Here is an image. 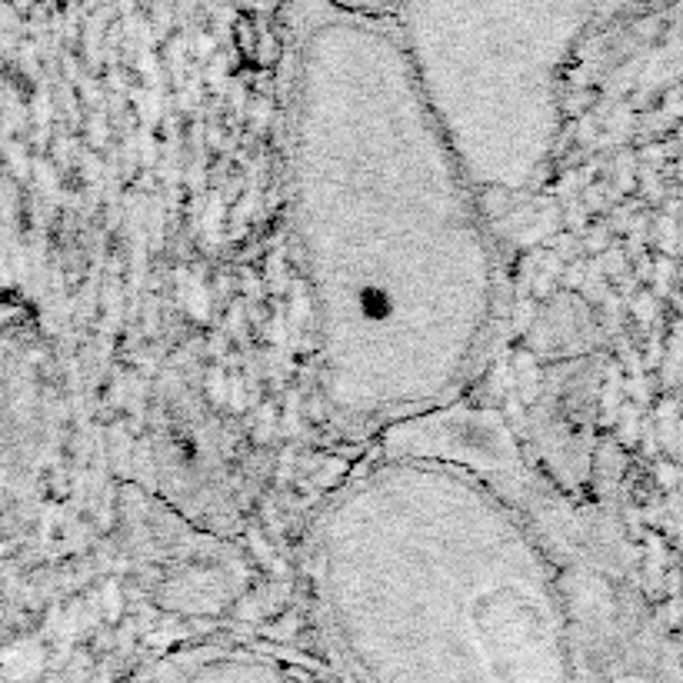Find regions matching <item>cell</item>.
Wrapping results in <instances>:
<instances>
[{
    "mask_svg": "<svg viewBox=\"0 0 683 683\" xmlns=\"http://www.w3.org/2000/svg\"><path fill=\"white\" fill-rule=\"evenodd\" d=\"M291 221L327 401L397 423L460 391L490 337L497 261L477 183L393 17L287 0Z\"/></svg>",
    "mask_w": 683,
    "mask_h": 683,
    "instance_id": "cell-1",
    "label": "cell"
},
{
    "mask_svg": "<svg viewBox=\"0 0 683 683\" xmlns=\"http://www.w3.org/2000/svg\"><path fill=\"white\" fill-rule=\"evenodd\" d=\"M311 587L353 683H587L537 537L440 457L343 483L313 530Z\"/></svg>",
    "mask_w": 683,
    "mask_h": 683,
    "instance_id": "cell-2",
    "label": "cell"
},
{
    "mask_svg": "<svg viewBox=\"0 0 683 683\" xmlns=\"http://www.w3.org/2000/svg\"><path fill=\"white\" fill-rule=\"evenodd\" d=\"M603 0H401L403 54L477 191H530L563 127V81Z\"/></svg>",
    "mask_w": 683,
    "mask_h": 683,
    "instance_id": "cell-3",
    "label": "cell"
},
{
    "mask_svg": "<svg viewBox=\"0 0 683 683\" xmlns=\"http://www.w3.org/2000/svg\"><path fill=\"white\" fill-rule=\"evenodd\" d=\"M134 683H327L311 667L253 643H197L151 663Z\"/></svg>",
    "mask_w": 683,
    "mask_h": 683,
    "instance_id": "cell-4",
    "label": "cell"
},
{
    "mask_svg": "<svg viewBox=\"0 0 683 683\" xmlns=\"http://www.w3.org/2000/svg\"><path fill=\"white\" fill-rule=\"evenodd\" d=\"M323 4L351 14H367V17H393L401 0H323Z\"/></svg>",
    "mask_w": 683,
    "mask_h": 683,
    "instance_id": "cell-5",
    "label": "cell"
}]
</instances>
